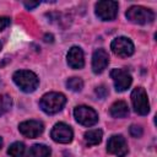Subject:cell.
Here are the masks:
<instances>
[{
	"label": "cell",
	"mask_w": 157,
	"mask_h": 157,
	"mask_svg": "<svg viewBox=\"0 0 157 157\" xmlns=\"http://www.w3.org/2000/svg\"><path fill=\"white\" fill-rule=\"evenodd\" d=\"M1 146H2V139L0 137V148H1Z\"/></svg>",
	"instance_id": "cell-25"
},
{
	"label": "cell",
	"mask_w": 157,
	"mask_h": 157,
	"mask_svg": "<svg viewBox=\"0 0 157 157\" xmlns=\"http://www.w3.org/2000/svg\"><path fill=\"white\" fill-rule=\"evenodd\" d=\"M126 18L136 25H146L153 21L155 13L150 9L142 6H131L126 11Z\"/></svg>",
	"instance_id": "cell-3"
},
{
	"label": "cell",
	"mask_w": 157,
	"mask_h": 157,
	"mask_svg": "<svg viewBox=\"0 0 157 157\" xmlns=\"http://www.w3.org/2000/svg\"><path fill=\"white\" fill-rule=\"evenodd\" d=\"M50 156V148L45 145H33L28 151V157H49Z\"/></svg>",
	"instance_id": "cell-16"
},
{
	"label": "cell",
	"mask_w": 157,
	"mask_h": 157,
	"mask_svg": "<svg viewBox=\"0 0 157 157\" xmlns=\"http://www.w3.org/2000/svg\"><path fill=\"white\" fill-rule=\"evenodd\" d=\"M110 77L113 78L115 90L118 92H123L125 90H128L132 82L131 75L123 69H113L110 71Z\"/></svg>",
	"instance_id": "cell-9"
},
{
	"label": "cell",
	"mask_w": 157,
	"mask_h": 157,
	"mask_svg": "<svg viewBox=\"0 0 157 157\" xmlns=\"http://www.w3.org/2000/svg\"><path fill=\"white\" fill-rule=\"evenodd\" d=\"M74 115L77 123L85 126H92L98 121V114L94 109L87 105H78L74 110Z\"/></svg>",
	"instance_id": "cell-5"
},
{
	"label": "cell",
	"mask_w": 157,
	"mask_h": 157,
	"mask_svg": "<svg viewBox=\"0 0 157 157\" xmlns=\"http://www.w3.org/2000/svg\"><path fill=\"white\" fill-rule=\"evenodd\" d=\"M107 151L118 157H125L128 153V144L121 135H113L107 142Z\"/></svg>",
	"instance_id": "cell-10"
},
{
	"label": "cell",
	"mask_w": 157,
	"mask_h": 157,
	"mask_svg": "<svg viewBox=\"0 0 157 157\" xmlns=\"http://www.w3.org/2000/svg\"><path fill=\"white\" fill-rule=\"evenodd\" d=\"M109 56L104 49H97L92 55V70L94 74H101L108 65Z\"/></svg>",
	"instance_id": "cell-12"
},
{
	"label": "cell",
	"mask_w": 157,
	"mask_h": 157,
	"mask_svg": "<svg viewBox=\"0 0 157 157\" xmlns=\"http://www.w3.org/2000/svg\"><path fill=\"white\" fill-rule=\"evenodd\" d=\"M12 107V98L9 94L0 96V117L7 113Z\"/></svg>",
	"instance_id": "cell-18"
},
{
	"label": "cell",
	"mask_w": 157,
	"mask_h": 157,
	"mask_svg": "<svg viewBox=\"0 0 157 157\" xmlns=\"http://www.w3.org/2000/svg\"><path fill=\"white\" fill-rule=\"evenodd\" d=\"M65 103H66V98L63 93L49 92L40 98L39 107L47 114H55L64 108Z\"/></svg>",
	"instance_id": "cell-1"
},
{
	"label": "cell",
	"mask_w": 157,
	"mask_h": 157,
	"mask_svg": "<svg viewBox=\"0 0 157 157\" xmlns=\"http://www.w3.org/2000/svg\"><path fill=\"white\" fill-rule=\"evenodd\" d=\"M18 130L26 137L33 139V137L39 136L43 132L44 125L42 121H38V120H27L18 125Z\"/></svg>",
	"instance_id": "cell-11"
},
{
	"label": "cell",
	"mask_w": 157,
	"mask_h": 157,
	"mask_svg": "<svg viewBox=\"0 0 157 157\" xmlns=\"http://www.w3.org/2000/svg\"><path fill=\"white\" fill-rule=\"evenodd\" d=\"M0 50H1V43H0Z\"/></svg>",
	"instance_id": "cell-26"
},
{
	"label": "cell",
	"mask_w": 157,
	"mask_h": 157,
	"mask_svg": "<svg viewBox=\"0 0 157 157\" xmlns=\"http://www.w3.org/2000/svg\"><path fill=\"white\" fill-rule=\"evenodd\" d=\"M102 136H103V132L99 129L88 130L85 132V141L88 146H94L102 141Z\"/></svg>",
	"instance_id": "cell-15"
},
{
	"label": "cell",
	"mask_w": 157,
	"mask_h": 157,
	"mask_svg": "<svg viewBox=\"0 0 157 157\" xmlns=\"http://www.w3.org/2000/svg\"><path fill=\"white\" fill-rule=\"evenodd\" d=\"M10 25V18L9 17H0V31L5 29Z\"/></svg>",
	"instance_id": "cell-22"
},
{
	"label": "cell",
	"mask_w": 157,
	"mask_h": 157,
	"mask_svg": "<svg viewBox=\"0 0 157 157\" xmlns=\"http://www.w3.org/2000/svg\"><path fill=\"white\" fill-rule=\"evenodd\" d=\"M23 5H25V7L26 9H28V10H32V9H34V7H37L38 5H39V2L38 1H34V2H27V1H25L23 2Z\"/></svg>",
	"instance_id": "cell-23"
},
{
	"label": "cell",
	"mask_w": 157,
	"mask_h": 157,
	"mask_svg": "<svg viewBox=\"0 0 157 157\" xmlns=\"http://www.w3.org/2000/svg\"><path fill=\"white\" fill-rule=\"evenodd\" d=\"M109 113L114 118H125L129 114L128 104L124 101H117L112 104V107L109 109Z\"/></svg>",
	"instance_id": "cell-14"
},
{
	"label": "cell",
	"mask_w": 157,
	"mask_h": 157,
	"mask_svg": "<svg viewBox=\"0 0 157 157\" xmlns=\"http://www.w3.org/2000/svg\"><path fill=\"white\" fill-rule=\"evenodd\" d=\"M110 49L115 55L120 58H128L134 53V44L126 37H118L112 42Z\"/></svg>",
	"instance_id": "cell-7"
},
{
	"label": "cell",
	"mask_w": 157,
	"mask_h": 157,
	"mask_svg": "<svg viewBox=\"0 0 157 157\" xmlns=\"http://www.w3.org/2000/svg\"><path fill=\"white\" fill-rule=\"evenodd\" d=\"M52 139L55 142H60V144H69L72 141L74 137V132L71 130V128L65 124V123H58L54 125V128L52 129L50 132Z\"/></svg>",
	"instance_id": "cell-8"
},
{
	"label": "cell",
	"mask_w": 157,
	"mask_h": 157,
	"mask_svg": "<svg viewBox=\"0 0 157 157\" xmlns=\"http://www.w3.org/2000/svg\"><path fill=\"white\" fill-rule=\"evenodd\" d=\"M66 86H67V88H70L74 92H80L83 87V81L80 77H70L66 81Z\"/></svg>",
	"instance_id": "cell-19"
},
{
	"label": "cell",
	"mask_w": 157,
	"mask_h": 157,
	"mask_svg": "<svg viewBox=\"0 0 157 157\" xmlns=\"http://www.w3.org/2000/svg\"><path fill=\"white\" fill-rule=\"evenodd\" d=\"M131 103L134 110L140 115H146L150 112V103L147 93L142 87H136L131 92Z\"/></svg>",
	"instance_id": "cell-4"
},
{
	"label": "cell",
	"mask_w": 157,
	"mask_h": 157,
	"mask_svg": "<svg viewBox=\"0 0 157 157\" xmlns=\"http://www.w3.org/2000/svg\"><path fill=\"white\" fill-rule=\"evenodd\" d=\"M96 94L98 96V98H105L108 96V88L104 86V85H101V86H97L96 90H94Z\"/></svg>",
	"instance_id": "cell-21"
},
{
	"label": "cell",
	"mask_w": 157,
	"mask_h": 157,
	"mask_svg": "<svg viewBox=\"0 0 157 157\" xmlns=\"http://www.w3.org/2000/svg\"><path fill=\"white\" fill-rule=\"evenodd\" d=\"M67 64L72 69H81L85 65L83 52L80 47H72L67 53Z\"/></svg>",
	"instance_id": "cell-13"
},
{
	"label": "cell",
	"mask_w": 157,
	"mask_h": 157,
	"mask_svg": "<svg viewBox=\"0 0 157 157\" xmlns=\"http://www.w3.org/2000/svg\"><path fill=\"white\" fill-rule=\"evenodd\" d=\"M44 40L45 42H53V36L52 34H45L44 36Z\"/></svg>",
	"instance_id": "cell-24"
},
{
	"label": "cell",
	"mask_w": 157,
	"mask_h": 157,
	"mask_svg": "<svg viewBox=\"0 0 157 157\" xmlns=\"http://www.w3.org/2000/svg\"><path fill=\"white\" fill-rule=\"evenodd\" d=\"M129 132L132 137H140V136H142L144 130L140 125H131L130 129H129Z\"/></svg>",
	"instance_id": "cell-20"
},
{
	"label": "cell",
	"mask_w": 157,
	"mask_h": 157,
	"mask_svg": "<svg viewBox=\"0 0 157 157\" xmlns=\"http://www.w3.org/2000/svg\"><path fill=\"white\" fill-rule=\"evenodd\" d=\"M25 145L22 142H13L9 150H7V153L11 156V157H22L25 155Z\"/></svg>",
	"instance_id": "cell-17"
},
{
	"label": "cell",
	"mask_w": 157,
	"mask_h": 157,
	"mask_svg": "<svg viewBox=\"0 0 157 157\" xmlns=\"http://www.w3.org/2000/svg\"><path fill=\"white\" fill-rule=\"evenodd\" d=\"M117 13H118L117 1L104 0V1H98L96 4V15L102 21H112L117 17Z\"/></svg>",
	"instance_id": "cell-6"
},
{
	"label": "cell",
	"mask_w": 157,
	"mask_h": 157,
	"mask_svg": "<svg viewBox=\"0 0 157 157\" xmlns=\"http://www.w3.org/2000/svg\"><path fill=\"white\" fill-rule=\"evenodd\" d=\"M12 78H13V82L20 87V90L26 92V93L36 91V88L38 87V83H39L37 75L32 71H28V70L16 71L13 74Z\"/></svg>",
	"instance_id": "cell-2"
}]
</instances>
